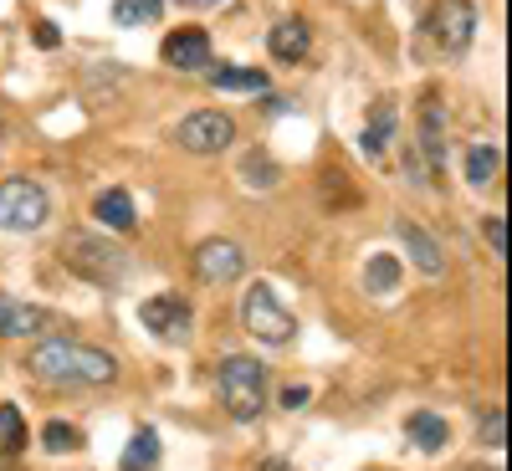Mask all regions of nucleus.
Listing matches in <instances>:
<instances>
[{
  "mask_svg": "<svg viewBox=\"0 0 512 471\" xmlns=\"http://www.w3.org/2000/svg\"><path fill=\"white\" fill-rule=\"evenodd\" d=\"M425 31L436 36L441 52H466V41H472V31H477L472 0H436V11H431V21H425Z\"/></svg>",
  "mask_w": 512,
  "mask_h": 471,
  "instance_id": "6",
  "label": "nucleus"
},
{
  "mask_svg": "<svg viewBox=\"0 0 512 471\" xmlns=\"http://www.w3.org/2000/svg\"><path fill=\"white\" fill-rule=\"evenodd\" d=\"M164 16V0H113V21L118 26H149Z\"/></svg>",
  "mask_w": 512,
  "mask_h": 471,
  "instance_id": "22",
  "label": "nucleus"
},
{
  "mask_svg": "<svg viewBox=\"0 0 512 471\" xmlns=\"http://www.w3.org/2000/svg\"><path fill=\"white\" fill-rule=\"evenodd\" d=\"M405 436H410L420 451H441V446L451 441L446 420H441V415H431V410H415V415L405 420Z\"/></svg>",
  "mask_w": 512,
  "mask_h": 471,
  "instance_id": "16",
  "label": "nucleus"
},
{
  "mask_svg": "<svg viewBox=\"0 0 512 471\" xmlns=\"http://www.w3.org/2000/svg\"><path fill=\"white\" fill-rule=\"evenodd\" d=\"M41 446H47V451H57V456H62V451H72V446H77V431H72L67 420H52L47 431H41Z\"/></svg>",
  "mask_w": 512,
  "mask_h": 471,
  "instance_id": "25",
  "label": "nucleus"
},
{
  "mask_svg": "<svg viewBox=\"0 0 512 471\" xmlns=\"http://www.w3.org/2000/svg\"><path fill=\"white\" fill-rule=\"evenodd\" d=\"M241 323L251 338H262V344H287V338L297 333L292 313L277 303V292L267 282H251L246 287V303H241Z\"/></svg>",
  "mask_w": 512,
  "mask_h": 471,
  "instance_id": "3",
  "label": "nucleus"
},
{
  "mask_svg": "<svg viewBox=\"0 0 512 471\" xmlns=\"http://www.w3.org/2000/svg\"><path fill=\"white\" fill-rule=\"evenodd\" d=\"M185 6H200V0H185Z\"/></svg>",
  "mask_w": 512,
  "mask_h": 471,
  "instance_id": "32",
  "label": "nucleus"
},
{
  "mask_svg": "<svg viewBox=\"0 0 512 471\" xmlns=\"http://www.w3.org/2000/svg\"><path fill=\"white\" fill-rule=\"evenodd\" d=\"M390 134H395V108H390V103H379V108H374V123L364 128V139H359V144H364V154H369V159H379V154H384V144H390Z\"/></svg>",
  "mask_w": 512,
  "mask_h": 471,
  "instance_id": "21",
  "label": "nucleus"
},
{
  "mask_svg": "<svg viewBox=\"0 0 512 471\" xmlns=\"http://www.w3.org/2000/svg\"><path fill=\"white\" fill-rule=\"evenodd\" d=\"M62 256H67L72 267H82V277H93V282H118V277L128 272V256H123L113 241H103V236L72 231L67 246H62Z\"/></svg>",
  "mask_w": 512,
  "mask_h": 471,
  "instance_id": "4",
  "label": "nucleus"
},
{
  "mask_svg": "<svg viewBox=\"0 0 512 471\" xmlns=\"http://www.w3.org/2000/svg\"><path fill=\"white\" fill-rule=\"evenodd\" d=\"M164 62H169V67H180V72L205 67V62H210V31L185 26V31H175V36H164Z\"/></svg>",
  "mask_w": 512,
  "mask_h": 471,
  "instance_id": "9",
  "label": "nucleus"
},
{
  "mask_svg": "<svg viewBox=\"0 0 512 471\" xmlns=\"http://www.w3.org/2000/svg\"><path fill=\"white\" fill-rule=\"evenodd\" d=\"M241 180L256 185V190H272V185H277V164H272L262 149H251V154L241 159Z\"/></svg>",
  "mask_w": 512,
  "mask_h": 471,
  "instance_id": "23",
  "label": "nucleus"
},
{
  "mask_svg": "<svg viewBox=\"0 0 512 471\" xmlns=\"http://www.w3.org/2000/svg\"><path fill=\"white\" fill-rule=\"evenodd\" d=\"M0 436H6V446H11V451H21V446H26V425H21L16 405H0Z\"/></svg>",
  "mask_w": 512,
  "mask_h": 471,
  "instance_id": "26",
  "label": "nucleus"
},
{
  "mask_svg": "<svg viewBox=\"0 0 512 471\" xmlns=\"http://www.w3.org/2000/svg\"><path fill=\"white\" fill-rule=\"evenodd\" d=\"M267 47H272V57H277V62H303V57H308V47H313V31H308V21H303V16H287V21H277V26H272Z\"/></svg>",
  "mask_w": 512,
  "mask_h": 471,
  "instance_id": "10",
  "label": "nucleus"
},
{
  "mask_svg": "<svg viewBox=\"0 0 512 471\" xmlns=\"http://www.w3.org/2000/svg\"><path fill=\"white\" fill-rule=\"evenodd\" d=\"M502 431H507V420H502V410H492V415L482 420V441H487V446H502Z\"/></svg>",
  "mask_w": 512,
  "mask_h": 471,
  "instance_id": "30",
  "label": "nucleus"
},
{
  "mask_svg": "<svg viewBox=\"0 0 512 471\" xmlns=\"http://www.w3.org/2000/svg\"><path fill=\"white\" fill-rule=\"evenodd\" d=\"M308 400H313L308 384H292V390H282V395H277V405H282V410H303Z\"/></svg>",
  "mask_w": 512,
  "mask_h": 471,
  "instance_id": "29",
  "label": "nucleus"
},
{
  "mask_svg": "<svg viewBox=\"0 0 512 471\" xmlns=\"http://www.w3.org/2000/svg\"><path fill=\"white\" fill-rule=\"evenodd\" d=\"M52 216V195L47 185H36L26 175H11V180H0V231H41Z\"/></svg>",
  "mask_w": 512,
  "mask_h": 471,
  "instance_id": "1",
  "label": "nucleus"
},
{
  "mask_svg": "<svg viewBox=\"0 0 512 471\" xmlns=\"http://www.w3.org/2000/svg\"><path fill=\"white\" fill-rule=\"evenodd\" d=\"M231 139H236V123L216 108H200V113L180 118V144L190 154H221V149H231Z\"/></svg>",
  "mask_w": 512,
  "mask_h": 471,
  "instance_id": "5",
  "label": "nucleus"
},
{
  "mask_svg": "<svg viewBox=\"0 0 512 471\" xmlns=\"http://www.w3.org/2000/svg\"><path fill=\"white\" fill-rule=\"evenodd\" d=\"M395 231H400V241L410 246V262H415V267H420L425 277H441V272H446V256H441L436 236L425 231V226H415V221H400Z\"/></svg>",
  "mask_w": 512,
  "mask_h": 471,
  "instance_id": "11",
  "label": "nucleus"
},
{
  "mask_svg": "<svg viewBox=\"0 0 512 471\" xmlns=\"http://www.w3.org/2000/svg\"><path fill=\"white\" fill-rule=\"evenodd\" d=\"M420 139H425V159L431 164H446V139H441V103L425 98V113H420Z\"/></svg>",
  "mask_w": 512,
  "mask_h": 471,
  "instance_id": "20",
  "label": "nucleus"
},
{
  "mask_svg": "<svg viewBox=\"0 0 512 471\" xmlns=\"http://www.w3.org/2000/svg\"><path fill=\"white\" fill-rule=\"evenodd\" d=\"M497 169H502V149H497V144L466 149V180H472V185H492Z\"/></svg>",
  "mask_w": 512,
  "mask_h": 471,
  "instance_id": "18",
  "label": "nucleus"
},
{
  "mask_svg": "<svg viewBox=\"0 0 512 471\" xmlns=\"http://www.w3.org/2000/svg\"><path fill=\"white\" fill-rule=\"evenodd\" d=\"M154 461H159V436L144 425V431H139L134 441H128V451H123L118 471H154Z\"/></svg>",
  "mask_w": 512,
  "mask_h": 471,
  "instance_id": "19",
  "label": "nucleus"
},
{
  "mask_svg": "<svg viewBox=\"0 0 512 471\" xmlns=\"http://www.w3.org/2000/svg\"><path fill=\"white\" fill-rule=\"evenodd\" d=\"M72 338H41L36 344V354H31V369H36V379H72Z\"/></svg>",
  "mask_w": 512,
  "mask_h": 471,
  "instance_id": "12",
  "label": "nucleus"
},
{
  "mask_svg": "<svg viewBox=\"0 0 512 471\" xmlns=\"http://www.w3.org/2000/svg\"><path fill=\"white\" fill-rule=\"evenodd\" d=\"M118 379V359L103 349H72V384H113Z\"/></svg>",
  "mask_w": 512,
  "mask_h": 471,
  "instance_id": "14",
  "label": "nucleus"
},
{
  "mask_svg": "<svg viewBox=\"0 0 512 471\" xmlns=\"http://www.w3.org/2000/svg\"><path fill=\"white\" fill-rule=\"evenodd\" d=\"M195 272H200L205 282H236V277L246 272V251H241L236 241L216 236V241H205V246L195 251Z\"/></svg>",
  "mask_w": 512,
  "mask_h": 471,
  "instance_id": "8",
  "label": "nucleus"
},
{
  "mask_svg": "<svg viewBox=\"0 0 512 471\" xmlns=\"http://www.w3.org/2000/svg\"><path fill=\"white\" fill-rule=\"evenodd\" d=\"M369 287L374 292H395L400 287V262H395V256H374V262H369Z\"/></svg>",
  "mask_w": 512,
  "mask_h": 471,
  "instance_id": "24",
  "label": "nucleus"
},
{
  "mask_svg": "<svg viewBox=\"0 0 512 471\" xmlns=\"http://www.w3.org/2000/svg\"><path fill=\"white\" fill-rule=\"evenodd\" d=\"M262 471H292V466H282V461H267V466H262Z\"/></svg>",
  "mask_w": 512,
  "mask_h": 471,
  "instance_id": "31",
  "label": "nucleus"
},
{
  "mask_svg": "<svg viewBox=\"0 0 512 471\" xmlns=\"http://www.w3.org/2000/svg\"><path fill=\"white\" fill-rule=\"evenodd\" d=\"M205 77L221 93H267V72L256 67H231V62H205Z\"/></svg>",
  "mask_w": 512,
  "mask_h": 471,
  "instance_id": "13",
  "label": "nucleus"
},
{
  "mask_svg": "<svg viewBox=\"0 0 512 471\" xmlns=\"http://www.w3.org/2000/svg\"><path fill=\"white\" fill-rule=\"evenodd\" d=\"M31 41H36L41 52H57V47H62V31H57L52 21H36V26H31Z\"/></svg>",
  "mask_w": 512,
  "mask_h": 471,
  "instance_id": "27",
  "label": "nucleus"
},
{
  "mask_svg": "<svg viewBox=\"0 0 512 471\" xmlns=\"http://www.w3.org/2000/svg\"><path fill=\"white\" fill-rule=\"evenodd\" d=\"M482 236H487V246H492L497 256L507 251V221H502V216H487V221H482Z\"/></svg>",
  "mask_w": 512,
  "mask_h": 471,
  "instance_id": "28",
  "label": "nucleus"
},
{
  "mask_svg": "<svg viewBox=\"0 0 512 471\" xmlns=\"http://www.w3.org/2000/svg\"><path fill=\"white\" fill-rule=\"evenodd\" d=\"M139 318H144V328H149L154 338H164V344H185V338L195 333V323H190V303H185V297H175V292L149 297V303L139 308Z\"/></svg>",
  "mask_w": 512,
  "mask_h": 471,
  "instance_id": "7",
  "label": "nucleus"
},
{
  "mask_svg": "<svg viewBox=\"0 0 512 471\" xmlns=\"http://www.w3.org/2000/svg\"><path fill=\"white\" fill-rule=\"evenodd\" d=\"M47 313L31 308V303H16V297H0V338H31L41 333Z\"/></svg>",
  "mask_w": 512,
  "mask_h": 471,
  "instance_id": "15",
  "label": "nucleus"
},
{
  "mask_svg": "<svg viewBox=\"0 0 512 471\" xmlns=\"http://www.w3.org/2000/svg\"><path fill=\"white\" fill-rule=\"evenodd\" d=\"M93 216H98L103 226H113V231H134L139 210H134V200H128L123 190H103V195H98V205H93Z\"/></svg>",
  "mask_w": 512,
  "mask_h": 471,
  "instance_id": "17",
  "label": "nucleus"
},
{
  "mask_svg": "<svg viewBox=\"0 0 512 471\" xmlns=\"http://www.w3.org/2000/svg\"><path fill=\"white\" fill-rule=\"evenodd\" d=\"M221 400L236 420H256L262 415V400H267V369L262 359H246V354H231L221 359Z\"/></svg>",
  "mask_w": 512,
  "mask_h": 471,
  "instance_id": "2",
  "label": "nucleus"
}]
</instances>
